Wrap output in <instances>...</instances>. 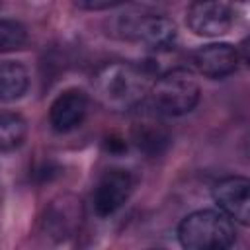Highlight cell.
<instances>
[{"label":"cell","mask_w":250,"mask_h":250,"mask_svg":"<svg viewBox=\"0 0 250 250\" xmlns=\"http://www.w3.org/2000/svg\"><path fill=\"white\" fill-rule=\"evenodd\" d=\"M27 135V123L21 113L0 109V150L18 148Z\"/></svg>","instance_id":"obj_11"},{"label":"cell","mask_w":250,"mask_h":250,"mask_svg":"<svg viewBox=\"0 0 250 250\" xmlns=\"http://www.w3.org/2000/svg\"><path fill=\"white\" fill-rule=\"evenodd\" d=\"M29 74L21 62L0 61V102H12L27 92Z\"/></svg>","instance_id":"obj_10"},{"label":"cell","mask_w":250,"mask_h":250,"mask_svg":"<svg viewBox=\"0 0 250 250\" xmlns=\"http://www.w3.org/2000/svg\"><path fill=\"white\" fill-rule=\"evenodd\" d=\"M27 43V31L20 21L0 20V53L18 51Z\"/></svg>","instance_id":"obj_13"},{"label":"cell","mask_w":250,"mask_h":250,"mask_svg":"<svg viewBox=\"0 0 250 250\" xmlns=\"http://www.w3.org/2000/svg\"><path fill=\"white\" fill-rule=\"evenodd\" d=\"M133 186H135V180H133L131 172H127L123 168L105 170L100 176V180L96 182L94 191H92L94 213L98 217H109L115 211H119L125 205V201L129 199Z\"/></svg>","instance_id":"obj_5"},{"label":"cell","mask_w":250,"mask_h":250,"mask_svg":"<svg viewBox=\"0 0 250 250\" xmlns=\"http://www.w3.org/2000/svg\"><path fill=\"white\" fill-rule=\"evenodd\" d=\"M92 88L100 105L123 113L141 105L148 94V76L133 62L113 61L96 70Z\"/></svg>","instance_id":"obj_1"},{"label":"cell","mask_w":250,"mask_h":250,"mask_svg":"<svg viewBox=\"0 0 250 250\" xmlns=\"http://www.w3.org/2000/svg\"><path fill=\"white\" fill-rule=\"evenodd\" d=\"M150 104L160 115H186L199 102V84L186 68H172L156 78L148 90Z\"/></svg>","instance_id":"obj_3"},{"label":"cell","mask_w":250,"mask_h":250,"mask_svg":"<svg viewBox=\"0 0 250 250\" xmlns=\"http://www.w3.org/2000/svg\"><path fill=\"white\" fill-rule=\"evenodd\" d=\"M178 240L184 250H230L236 230L234 223L219 209H199L180 223Z\"/></svg>","instance_id":"obj_2"},{"label":"cell","mask_w":250,"mask_h":250,"mask_svg":"<svg viewBox=\"0 0 250 250\" xmlns=\"http://www.w3.org/2000/svg\"><path fill=\"white\" fill-rule=\"evenodd\" d=\"M76 219H78V213H76V201L70 199V203L62 201V205H55L53 207V213L49 215V227L55 234H59V238L70 234V230L74 229L76 225Z\"/></svg>","instance_id":"obj_12"},{"label":"cell","mask_w":250,"mask_h":250,"mask_svg":"<svg viewBox=\"0 0 250 250\" xmlns=\"http://www.w3.org/2000/svg\"><path fill=\"white\" fill-rule=\"evenodd\" d=\"M135 139H137V145L143 146V148L148 150V152H158V145L168 141V137H166L158 127H143V129L137 133Z\"/></svg>","instance_id":"obj_14"},{"label":"cell","mask_w":250,"mask_h":250,"mask_svg":"<svg viewBox=\"0 0 250 250\" xmlns=\"http://www.w3.org/2000/svg\"><path fill=\"white\" fill-rule=\"evenodd\" d=\"M76 6L82 10H109L119 6V2H76Z\"/></svg>","instance_id":"obj_15"},{"label":"cell","mask_w":250,"mask_h":250,"mask_svg":"<svg viewBox=\"0 0 250 250\" xmlns=\"http://www.w3.org/2000/svg\"><path fill=\"white\" fill-rule=\"evenodd\" d=\"M121 35L150 51H168L174 47L178 29L170 18L156 12L125 16L119 23Z\"/></svg>","instance_id":"obj_4"},{"label":"cell","mask_w":250,"mask_h":250,"mask_svg":"<svg viewBox=\"0 0 250 250\" xmlns=\"http://www.w3.org/2000/svg\"><path fill=\"white\" fill-rule=\"evenodd\" d=\"M191 64L205 78L219 80L236 72L240 53L230 43H209L191 53Z\"/></svg>","instance_id":"obj_7"},{"label":"cell","mask_w":250,"mask_h":250,"mask_svg":"<svg viewBox=\"0 0 250 250\" xmlns=\"http://www.w3.org/2000/svg\"><path fill=\"white\" fill-rule=\"evenodd\" d=\"M213 199L221 213L232 223L248 225L250 221V182L242 176H229L215 184Z\"/></svg>","instance_id":"obj_8"},{"label":"cell","mask_w":250,"mask_h":250,"mask_svg":"<svg viewBox=\"0 0 250 250\" xmlns=\"http://www.w3.org/2000/svg\"><path fill=\"white\" fill-rule=\"evenodd\" d=\"M234 21L230 4L227 2H193L186 10V23L195 35H225Z\"/></svg>","instance_id":"obj_6"},{"label":"cell","mask_w":250,"mask_h":250,"mask_svg":"<svg viewBox=\"0 0 250 250\" xmlns=\"http://www.w3.org/2000/svg\"><path fill=\"white\" fill-rule=\"evenodd\" d=\"M88 111V96L78 88L61 92L49 107V123L57 133H68L76 129Z\"/></svg>","instance_id":"obj_9"}]
</instances>
